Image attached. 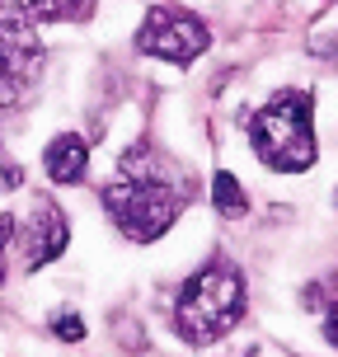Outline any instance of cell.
I'll list each match as a JSON object with an SVG mask.
<instances>
[{
  "label": "cell",
  "mask_w": 338,
  "mask_h": 357,
  "mask_svg": "<svg viewBox=\"0 0 338 357\" xmlns=\"http://www.w3.org/2000/svg\"><path fill=\"white\" fill-rule=\"evenodd\" d=\"M207 24L183 10V5H155L146 10L141 29H137V52L155 56V61H169V66H193L197 56L207 52Z\"/></svg>",
  "instance_id": "cell-4"
},
{
  "label": "cell",
  "mask_w": 338,
  "mask_h": 357,
  "mask_svg": "<svg viewBox=\"0 0 338 357\" xmlns=\"http://www.w3.org/2000/svg\"><path fill=\"white\" fill-rule=\"evenodd\" d=\"M0 282H5V273H0Z\"/></svg>",
  "instance_id": "cell-15"
},
{
  "label": "cell",
  "mask_w": 338,
  "mask_h": 357,
  "mask_svg": "<svg viewBox=\"0 0 338 357\" xmlns=\"http://www.w3.org/2000/svg\"><path fill=\"white\" fill-rule=\"evenodd\" d=\"M324 339L338 348V305H329V310H324Z\"/></svg>",
  "instance_id": "cell-13"
},
{
  "label": "cell",
  "mask_w": 338,
  "mask_h": 357,
  "mask_svg": "<svg viewBox=\"0 0 338 357\" xmlns=\"http://www.w3.org/2000/svg\"><path fill=\"white\" fill-rule=\"evenodd\" d=\"M315 56H324V61H334V66H338V33H324L320 43H315Z\"/></svg>",
  "instance_id": "cell-12"
},
{
  "label": "cell",
  "mask_w": 338,
  "mask_h": 357,
  "mask_svg": "<svg viewBox=\"0 0 338 357\" xmlns=\"http://www.w3.org/2000/svg\"><path fill=\"white\" fill-rule=\"evenodd\" d=\"M43 165H47V178H52V183H66V188H71V183H80V178H85V165H89L85 137H75V132L52 137V142H47Z\"/></svg>",
  "instance_id": "cell-7"
},
{
  "label": "cell",
  "mask_w": 338,
  "mask_h": 357,
  "mask_svg": "<svg viewBox=\"0 0 338 357\" xmlns=\"http://www.w3.org/2000/svg\"><path fill=\"white\" fill-rule=\"evenodd\" d=\"M10 240H15V221H10V216L0 212V250H5V245H10Z\"/></svg>",
  "instance_id": "cell-14"
},
{
  "label": "cell",
  "mask_w": 338,
  "mask_h": 357,
  "mask_svg": "<svg viewBox=\"0 0 338 357\" xmlns=\"http://www.w3.org/2000/svg\"><path fill=\"white\" fill-rule=\"evenodd\" d=\"M19 183H24V169H19L15 160L0 155V188H19Z\"/></svg>",
  "instance_id": "cell-11"
},
{
  "label": "cell",
  "mask_w": 338,
  "mask_h": 357,
  "mask_svg": "<svg viewBox=\"0 0 338 357\" xmlns=\"http://www.w3.org/2000/svg\"><path fill=\"white\" fill-rule=\"evenodd\" d=\"M240 315H245V278L231 259H212L178 291L174 329L188 343H216L240 324Z\"/></svg>",
  "instance_id": "cell-1"
},
{
  "label": "cell",
  "mask_w": 338,
  "mask_h": 357,
  "mask_svg": "<svg viewBox=\"0 0 338 357\" xmlns=\"http://www.w3.org/2000/svg\"><path fill=\"white\" fill-rule=\"evenodd\" d=\"M66 245H71V226H66V216L56 212L52 202H38L33 216L24 221V235H19V259H24V268H29V273L47 268L52 259L66 254Z\"/></svg>",
  "instance_id": "cell-6"
},
{
  "label": "cell",
  "mask_w": 338,
  "mask_h": 357,
  "mask_svg": "<svg viewBox=\"0 0 338 357\" xmlns=\"http://www.w3.org/2000/svg\"><path fill=\"white\" fill-rule=\"evenodd\" d=\"M212 207L226 221H240V216L249 212V197H245V188H240V178L231 169H216L212 174Z\"/></svg>",
  "instance_id": "cell-9"
},
{
  "label": "cell",
  "mask_w": 338,
  "mask_h": 357,
  "mask_svg": "<svg viewBox=\"0 0 338 357\" xmlns=\"http://www.w3.org/2000/svg\"><path fill=\"white\" fill-rule=\"evenodd\" d=\"M104 212L127 240L151 245V240H160L178 221L183 197H178L174 183H164V178H118V183L104 188Z\"/></svg>",
  "instance_id": "cell-3"
},
{
  "label": "cell",
  "mask_w": 338,
  "mask_h": 357,
  "mask_svg": "<svg viewBox=\"0 0 338 357\" xmlns=\"http://www.w3.org/2000/svg\"><path fill=\"white\" fill-rule=\"evenodd\" d=\"M43 43H38L33 24H24L19 15L0 19V108H19L29 99V89L43 75Z\"/></svg>",
  "instance_id": "cell-5"
},
{
  "label": "cell",
  "mask_w": 338,
  "mask_h": 357,
  "mask_svg": "<svg viewBox=\"0 0 338 357\" xmlns=\"http://www.w3.org/2000/svg\"><path fill=\"white\" fill-rule=\"evenodd\" d=\"M254 155L277 174H305L315 165V127H310V94L282 89L259 113H245Z\"/></svg>",
  "instance_id": "cell-2"
},
{
  "label": "cell",
  "mask_w": 338,
  "mask_h": 357,
  "mask_svg": "<svg viewBox=\"0 0 338 357\" xmlns=\"http://www.w3.org/2000/svg\"><path fill=\"white\" fill-rule=\"evenodd\" d=\"M52 334H56V339H66V343H80V339H85V320H80L75 310H56V315H52Z\"/></svg>",
  "instance_id": "cell-10"
},
{
  "label": "cell",
  "mask_w": 338,
  "mask_h": 357,
  "mask_svg": "<svg viewBox=\"0 0 338 357\" xmlns=\"http://www.w3.org/2000/svg\"><path fill=\"white\" fill-rule=\"evenodd\" d=\"M15 15L24 24H85L94 15V0H15Z\"/></svg>",
  "instance_id": "cell-8"
}]
</instances>
